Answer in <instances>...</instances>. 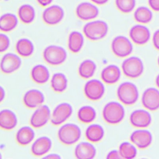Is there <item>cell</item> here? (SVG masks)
<instances>
[{
  "label": "cell",
  "instance_id": "obj_31",
  "mask_svg": "<svg viewBox=\"0 0 159 159\" xmlns=\"http://www.w3.org/2000/svg\"><path fill=\"white\" fill-rule=\"evenodd\" d=\"M96 68V64L94 61L91 59L84 60L79 65L78 75L83 79H89L94 75Z\"/></svg>",
  "mask_w": 159,
  "mask_h": 159
},
{
  "label": "cell",
  "instance_id": "obj_4",
  "mask_svg": "<svg viewBox=\"0 0 159 159\" xmlns=\"http://www.w3.org/2000/svg\"><path fill=\"white\" fill-rule=\"evenodd\" d=\"M138 88L131 82H124L117 89V96L121 103L126 106L134 104L139 98Z\"/></svg>",
  "mask_w": 159,
  "mask_h": 159
},
{
  "label": "cell",
  "instance_id": "obj_44",
  "mask_svg": "<svg viewBox=\"0 0 159 159\" xmlns=\"http://www.w3.org/2000/svg\"><path fill=\"white\" fill-rule=\"evenodd\" d=\"M155 83L157 86L158 87V88L159 89V74L157 76L156 79H155Z\"/></svg>",
  "mask_w": 159,
  "mask_h": 159
},
{
  "label": "cell",
  "instance_id": "obj_2",
  "mask_svg": "<svg viewBox=\"0 0 159 159\" xmlns=\"http://www.w3.org/2000/svg\"><path fill=\"white\" fill-rule=\"evenodd\" d=\"M104 120L111 125L119 124L125 117V109L123 106L116 101L107 102L102 109Z\"/></svg>",
  "mask_w": 159,
  "mask_h": 159
},
{
  "label": "cell",
  "instance_id": "obj_18",
  "mask_svg": "<svg viewBox=\"0 0 159 159\" xmlns=\"http://www.w3.org/2000/svg\"><path fill=\"white\" fill-rule=\"evenodd\" d=\"M22 100L24 106L27 108L36 109L43 104L45 97L40 91L32 89L24 94Z\"/></svg>",
  "mask_w": 159,
  "mask_h": 159
},
{
  "label": "cell",
  "instance_id": "obj_36",
  "mask_svg": "<svg viewBox=\"0 0 159 159\" xmlns=\"http://www.w3.org/2000/svg\"><path fill=\"white\" fill-rule=\"evenodd\" d=\"M10 45V39L5 34H0V52L3 53L6 51Z\"/></svg>",
  "mask_w": 159,
  "mask_h": 159
},
{
  "label": "cell",
  "instance_id": "obj_16",
  "mask_svg": "<svg viewBox=\"0 0 159 159\" xmlns=\"http://www.w3.org/2000/svg\"><path fill=\"white\" fill-rule=\"evenodd\" d=\"M142 104L147 110L155 111L159 109V90L155 88L146 89L142 96Z\"/></svg>",
  "mask_w": 159,
  "mask_h": 159
},
{
  "label": "cell",
  "instance_id": "obj_34",
  "mask_svg": "<svg viewBox=\"0 0 159 159\" xmlns=\"http://www.w3.org/2000/svg\"><path fill=\"white\" fill-rule=\"evenodd\" d=\"M119 152L122 158L132 159L137 153L136 146L132 142H123L119 146Z\"/></svg>",
  "mask_w": 159,
  "mask_h": 159
},
{
  "label": "cell",
  "instance_id": "obj_11",
  "mask_svg": "<svg viewBox=\"0 0 159 159\" xmlns=\"http://www.w3.org/2000/svg\"><path fill=\"white\" fill-rule=\"evenodd\" d=\"M64 16L63 9L57 4H53L47 6L43 11L42 19L46 24L55 25L63 20Z\"/></svg>",
  "mask_w": 159,
  "mask_h": 159
},
{
  "label": "cell",
  "instance_id": "obj_33",
  "mask_svg": "<svg viewBox=\"0 0 159 159\" xmlns=\"http://www.w3.org/2000/svg\"><path fill=\"white\" fill-rule=\"evenodd\" d=\"M134 18L139 24H148L152 20L153 13L150 8L146 6H140L135 9Z\"/></svg>",
  "mask_w": 159,
  "mask_h": 159
},
{
  "label": "cell",
  "instance_id": "obj_39",
  "mask_svg": "<svg viewBox=\"0 0 159 159\" xmlns=\"http://www.w3.org/2000/svg\"><path fill=\"white\" fill-rule=\"evenodd\" d=\"M148 3L152 10L159 12V0H148Z\"/></svg>",
  "mask_w": 159,
  "mask_h": 159
},
{
  "label": "cell",
  "instance_id": "obj_35",
  "mask_svg": "<svg viewBox=\"0 0 159 159\" xmlns=\"http://www.w3.org/2000/svg\"><path fill=\"white\" fill-rule=\"evenodd\" d=\"M115 4L119 11L124 14H128L134 9L136 0H115Z\"/></svg>",
  "mask_w": 159,
  "mask_h": 159
},
{
  "label": "cell",
  "instance_id": "obj_14",
  "mask_svg": "<svg viewBox=\"0 0 159 159\" xmlns=\"http://www.w3.org/2000/svg\"><path fill=\"white\" fill-rule=\"evenodd\" d=\"M130 40L135 44L142 45L147 43L150 39V32L147 27L142 24L133 25L129 30Z\"/></svg>",
  "mask_w": 159,
  "mask_h": 159
},
{
  "label": "cell",
  "instance_id": "obj_1",
  "mask_svg": "<svg viewBox=\"0 0 159 159\" xmlns=\"http://www.w3.org/2000/svg\"><path fill=\"white\" fill-rule=\"evenodd\" d=\"M109 30L107 24L102 20H94L86 23L83 28L84 35L91 41L102 40L107 35Z\"/></svg>",
  "mask_w": 159,
  "mask_h": 159
},
{
  "label": "cell",
  "instance_id": "obj_41",
  "mask_svg": "<svg viewBox=\"0 0 159 159\" xmlns=\"http://www.w3.org/2000/svg\"><path fill=\"white\" fill-rule=\"evenodd\" d=\"M43 158H52V159H59L61 157L57 153H50L43 157Z\"/></svg>",
  "mask_w": 159,
  "mask_h": 159
},
{
  "label": "cell",
  "instance_id": "obj_32",
  "mask_svg": "<svg viewBox=\"0 0 159 159\" xmlns=\"http://www.w3.org/2000/svg\"><path fill=\"white\" fill-rule=\"evenodd\" d=\"M78 120L84 124L93 122L96 117V111L90 106H84L80 107L77 113Z\"/></svg>",
  "mask_w": 159,
  "mask_h": 159
},
{
  "label": "cell",
  "instance_id": "obj_6",
  "mask_svg": "<svg viewBox=\"0 0 159 159\" xmlns=\"http://www.w3.org/2000/svg\"><path fill=\"white\" fill-rule=\"evenodd\" d=\"M121 68L124 75L129 78H137L143 72L144 66L142 60L137 57H130L122 63Z\"/></svg>",
  "mask_w": 159,
  "mask_h": 159
},
{
  "label": "cell",
  "instance_id": "obj_19",
  "mask_svg": "<svg viewBox=\"0 0 159 159\" xmlns=\"http://www.w3.org/2000/svg\"><path fill=\"white\" fill-rule=\"evenodd\" d=\"M52 146V142L49 137L46 136L40 137L32 143L30 147V152L35 157H42L50 150Z\"/></svg>",
  "mask_w": 159,
  "mask_h": 159
},
{
  "label": "cell",
  "instance_id": "obj_37",
  "mask_svg": "<svg viewBox=\"0 0 159 159\" xmlns=\"http://www.w3.org/2000/svg\"><path fill=\"white\" fill-rule=\"evenodd\" d=\"M152 42L154 47L159 50V29L157 30L153 34Z\"/></svg>",
  "mask_w": 159,
  "mask_h": 159
},
{
  "label": "cell",
  "instance_id": "obj_13",
  "mask_svg": "<svg viewBox=\"0 0 159 159\" xmlns=\"http://www.w3.org/2000/svg\"><path fill=\"white\" fill-rule=\"evenodd\" d=\"M76 16L84 21L92 20L99 15V9L94 3L83 2L80 3L75 10Z\"/></svg>",
  "mask_w": 159,
  "mask_h": 159
},
{
  "label": "cell",
  "instance_id": "obj_38",
  "mask_svg": "<svg viewBox=\"0 0 159 159\" xmlns=\"http://www.w3.org/2000/svg\"><path fill=\"white\" fill-rule=\"evenodd\" d=\"M107 159H119V158H122L119 150H113L110 151L106 156Z\"/></svg>",
  "mask_w": 159,
  "mask_h": 159
},
{
  "label": "cell",
  "instance_id": "obj_8",
  "mask_svg": "<svg viewBox=\"0 0 159 159\" xmlns=\"http://www.w3.org/2000/svg\"><path fill=\"white\" fill-rule=\"evenodd\" d=\"M84 94L89 100L96 101L101 99L104 94L105 87L104 84L97 79L88 81L84 86Z\"/></svg>",
  "mask_w": 159,
  "mask_h": 159
},
{
  "label": "cell",
  "instance_id": "obj_29",
  "mask_svg": "<svg viewBox=\"0 0 159 159\" xmlns=\"http://www.w3.org/2000/svg\"><path fill=\"white\" fill-rule=\"evenodd\" d=\"M17 24L18 19L12 13L3 14L0 17V29L3 32H9L13 30Z\"/></svg>",
  "mask_w": 159,
  "mask_h": 159
},
{
  "label": "cell",
  "instance_id": "obj_45",
  "mask_svg": "<svg viewBox=\"0 0 159 159\" xmlns=\"http://www.w3.org/2000/svg\"><path fill=\"white\" fill-rule=\"evenodd\" d=\"M157 61H158V66H159V57H158V60H157Z\"/></svg>",
  "mask_w": 159,
  "mask_h": 159
},
{
  "label": "cell",
  "instance_id": "obj_20",
  "mask_svg": "<svg viewBox=\"0 0 159 159\" xmlns=\"http://www.w3.org/2000/svg\"><path fill=\"white\" fill-rule=\"evenodd\" d=\"M120 70L116 65H109L102 69L101 73L102 81L107 84H114L120 78Z\"/></svg>",
  "mask_w": 159,
  "mask_h": 159
},
{
  "label": "cell",
  "instance_id": "obj_22",
  "mask_svg": "<svg viewBox=\"0 0 159 159\" xmlns=\"http://www.w3.org/2000/svg\"><path fill=\"white\" fill-rule=\"evenodd\" d=\"M17 124L16 114L10 109H4L0 112V127L6 130L14 129Z\"/></svg>",
  "mask_w": 159,
  "mask_h": 159
},
{
  "label": "cell",
  "instance_id": "obj_12",
  "mask_svg": "<svg viewBox=\"0 0 159 159\" xmlns=\"http://www.w3.org/2000/svg\"><path fill=\"white\" fill-rule=\"evenodd\" d=\"M22 64V60L19 55L13 53H7L2 56L1 60L0 67L1 71L9 75L19 69Z\"/></svg>",
  "mask_w": 159,
  "mask_h": 159
},
{
  "label": "cell",
  "instance_id": "obj_21",
  "mask_svg": "<svg viewBox=\"0 0 159 159\" xmlns=\"http://www.w3.org/2000/svg\"><path fill=\"white\" fill-rule=\"evenodd\" d=\"M74 154L78 159H92L96 155V149L91 142H82L75 147Z\"/></svg>",
  "mask_w": 159,
  "mask_h": 159
},
{
  "label": "cell",
  "instance_id": "obj_43",
  "mask_svg": "<svg viewBox=\"0 0 159 159\" xmlns=\"http://www.w3.org/2000/svg\"><path fill=\"white\" fill-rule=\"evenodd\" d=\"M0 94H1L0 101L2 102L3 101V99H4V98H5V94H6L4 89V88L2 86H1V88H0Z\"/></svg>",
  "mask_w": 159,
  "mask_h": 159
},
{
  "label": "cell",
  "instance_id": "obj_9",
  "mask_svg": "<svg viewBox=\"0 0 159 159\" xmlns=\"http://www.w3.org/2000/svg\"><path fill=\"white\" fill-rule=\"evenodd\" d=\"M73 112L71 105L68 102H61L58 104L51 114L50 122L53 125H60L69 119Z\"/></svg>",
  "mask_w": 159,
  "mask_h": 159
},
{
  "label": "cell",
  "instance_id": "obj_28",
  "mask_svg": "<svg viewBox=\"0 0 159 159\" xmlns=\"http://www.w3.org/2000/svg\"><path fill=\"white\" fill-rule=\"evenodd\" d=\"M17 15L19 20L25 24L32 23L35 18V11L32 6L29 4H22L18 9Z\"/></svg>",
  "mask_w": 159,
  "mask_h": 159
},
{
  "label": "cell",
  "instance_id": "obj_5",
  "mask_svg": "<svg viewBox=\"0 0 159 159\" xmlns=\"http://www.w3.org/2000/svg\"><path fill=\"white\" fill-rule=\"evenodd\" d=\"M43 58L48 64L52 66H58L65 61L67 58V53L62 47L50 45L44 48Z\"/></svg>",
  "mask_w": 159,
  "mask_h": 159
},
{
  "label": "cell",
  "instance_id": "obj_15",
  "mask_svg": "<svg viewBox=\"0 0 159 159\" xmlns=\"http://www.w3.org/2000/svg\"><path fill=\"white\" fill-rule=\"evenodd\" d=\"M130 142L140 149L148 147L152 142V133L148 130L139 129L134 130L130 135Z\"/></svg>",
  "mask_w": 159,
  "mask_h": 159
},
{
  "label": "cell",
  "instance_id": "obj_30",
  "mask_svg": "<svg viewBox=\"0 0 159 159\" xmlns=\"http://www.w3.org/2000/svg\"><path fill=\"white\" fill-rule=\"evenodd\" d=\"M50 86L52 90L55 93L64 92L68 86L66 76L62 73H54L50 80Z\"/></svg>",
  "mask_w": 159,
  "mask_h": 159
},
{
  "label": "cell",
  "instance_id": "obj_25",
  "mask_svg": "<svg viewBox=\"0 0 159 159\" xmlns=\"http://www.w3.org/2000/svg\"><path fill=\"white\" fill-rule=\"evenodd\" d=\"M84 42V34L78 31H73L68 35V48L72 53H77L82 49Z\"/></svg>",
  "mask_w": 159,
  "mask_h": 159
},
{
  "label": "cell",
  "instance_id": "obj_17",
  "mask_svg": "<svg viewBox=\"0 0 159 159\" xmlns=\"http://www.w3.org/2000/svg\"><path fill=\"white\" fill-rule=\"evenodd\" d=\"M129 121L130 124L135 128L145 129L151 124L152 116L146 110L137 109L130 114Z\"/></svg>",
  "mask_w": 159,
  "mask_h": 159
},
{
  "label": "cell",
  "instance_id": "obj_7",
  "mask_svg": "<svg viewBox=\"0 0 159 159\" xmlns=\"http://www.w3.org/2000/svg\"><path fill=\"white\" fill-rule=\"evenodd\" d=\"M111 50L115 56L119 58H125L132 53L133 45L127 37L118 35L112 40Z\"/></svg>",
  "mask_w": 159,
  "mask_h": 159
},
{
  "label": "cell",
  "instance_id": "obj_24",
  "mask_svg": "<svg viewBox=\"0 0 159 159\" xmlns=\"http://www.w3.org/2000/svg\"><path fill=\"white\" fill-rule=\"evenodd\" d=\"M31 126H24L20 128L16 134L17 143L22 146H26L31 143L35 137V132Z\"/></svg>",
  "mask_w": 159,
  "mask_h": 159
},
{
  "label": "cell",
  "instance_id": "obj_10",
  "mask_svg": "<svg viewBox=\"0 0 159 159\" xmlns=\"http://www.w3.org/2000/svg\"><path fill=\"white\" fill-rule=\"evenodd\" d=\"M51 118L49 107L42 104L36 108L30 118V124L34 129H39L45 125Z\"/></svg>",
  "mask_w": 159,
  "mask_h": 159
},
{
  "label": "cell",
  "instance_id": "obj_27",
  "mask_svg": "<svg viewBox=\"0 0 159 159\" xmlns=\"http://www.w3.org/2000/svg\"><path fill=\"white\" fill-rule=\"evenodd\" d=\"M16 51L22 57H29L31 56L34 51V45L32 42L26 38L19 39L16 43Z\"/></svg>",
  "mask_w": 159,
  "mask_h": 159
},
{
  "label": "cell",
  "instance_id": "obj_23",
  "mask_svg": "<svg viewBox=\"0 0 159 159\" xmlns=\"http://www.w3.org/2000/svg\"><path fill=\"white\" fill-rule=\"evenodd\" d=\"M30 77L35 83L43 84L48 81L50 78V72L45 65L37 64L31 69Z\"/></svg>",
  "mask_w": 159,
  "mask_h": 159
},
{
  "label": "cell",
  "instance_id": "obj_3",
  "mask_svg": "<svg viewBox=\"0 0 159 159\" xmlns=\"http://www.w3.org/2000/svg\"><path fill=\"white\" fill-rule=\"evenodd\" d=\"M59 141L65 145H72L81 138V130L80 127L73 123H67L61 125L58 130Z\"/></svg>",
  "mask_w": 159,
  "mask_h": 159
},
{
  "label": "cell",
  "instance_id": "obj_40",
  "mask_svg": "<svg viewBox=\"0 0 159 159\" xmlns=\"http://www.w3.org/2000/svg\"><path fill=\"white\" fill-rule=\"evenodd\" d=\"M37 1L41 6L47 7L52 2L53 0H37Z\"/></svg>",
  "mask_w": 159,
  "mask_h": 159
},
{
  "label": "cell",
  "instance_id": "obj_26",
  "mask_svg": "<svg viewBox=\"0 0 159 159\" xmlns=\"http://www.w3.org/2000/svg\"><path fill=\"white\" fill-rule=\"evenodd\" d=\"M104 136L103 127L98 124L89 125L85 130L86 139L91 143H97L102 140Z\"/></svg>",
  "mask_w": 159,
  "mask_h": 159
},
{
  "label": "cell",
  "instance_id": "obj_42",
  "mask_svg": "<svg viewBox=\"0 0 159 159\" xmlns=\"http://www.w3.org/2000/svg\"><path fill=\"white\" fill-rule=\"evenodd\" d=\"M93 3L96 4V5H103L106 4L109 0H90Z\"/></svg>",
  "mask_w": 159,
  "mask_h": 159
}]
</instances>
